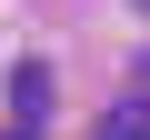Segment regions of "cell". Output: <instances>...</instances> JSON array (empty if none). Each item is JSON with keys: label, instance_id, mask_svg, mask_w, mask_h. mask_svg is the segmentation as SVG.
<instances>
[{"label": "cell", "instance_id": "cell-2", "mask_svg": "<svg viewBox=\"0 0 150 140\" xmlns=\"http://www.w3.org/2000/svg\"><path fill=\"white\" fill-rule=\"evenodd\" d=\"M10 140H30V130H10Z\"/></svg>", "mask_w": 150, "mask_h": 140}, {"label": "cell", "instance_id": "cell-1", "mask_svg": "<svg viewBox=\"0 0 150 140\" xmlns=\"http://www.w3.org/2000/svg\"><path fill=\"white\" fill-rule=\"evenodd\" d=\"M100 140H150V100H120V110L100 120Z\"/></svg>", "mask_w": 150, "mask_h": 140}]
</instances>
